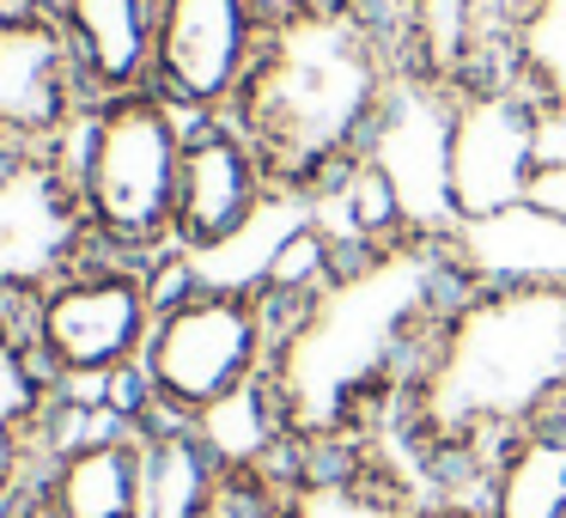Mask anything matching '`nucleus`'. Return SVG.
<instances>
[{"label": "nucleus", "instance_id": "obj_16", "mask_svg": "<svg viewBox=\"0 0 566 518\" xmlns=\"http://www.w3.org/2000/svg\"><path fill=\"white\" fill-rule=\"evenodd\" d=\"M402 50V74L432 86L500 74V25L512 0H378Z\"/></svg>", "mask_w": 566, "mask_h": 518}, {"label": "nucleus", "instance_id": "obj_8", "mask_svg": "<svg viewBox=\"0 0 566 518\" xmlns=\"http://www.w3.org/2000/svg\"><path fill=\"white\" fill-rule=\"evenodd\" d=\"M92 104L50 0H0V159L67 153Z\"/></svg>", "mask_w": 566, "mask_h": 518}, {"label": "nucleus", "instance_id": "obj_18", "mask_svg": "<svg viewBox=\"0 0 566 518\" xmlns=\"http://www.w3.org/2000/svg\"><path fill=\"white\" fill-rule=\"evenodd\" d=\"M50 7L74 43L92 99H123V92L153 86L165 0H50Z\"/></svg>", "mask_w": 566, "mask_h": 518}, {"label": "nucleus", "instance_id": "obj_9", "mask_svg": "<svg viewBox=\"0 0 566 518\" xmlns=\"http://www.w3.org/2000/svg\"><path fill=\"white\" fill-rule=\"evenodd\" d=\"M92 250L98 245L67 153L0 159V311H25L55 274L86 262Z\"/></svg>", "mask_w": 566, "mask_h": 518}, {"label": "nucleus", "instance_id": "obj_12", "mask_svg": "<svg viewBox=\"0 0 566 518\" xmlns=\"http://www.w3.org/2000/svg\"><path fill=\"white\" fill-rule=\"evenodd\" d=\"M420 469L390 439L298 445L274 476H262V518H420Z\"/></svg>", "mask_w": 566, "mask_h": 518}, {"label": "nucleus", "instance_id": "obj_5", "mask_svg": "<svg viewBox=\"0 0 566 518\" xmlns=\"http://www.w3.org/2000/svg\"><path fill=\"white\" fill-rule=\"evenodd\" d=\"M189 116L159 92H123L98 99L86 128L74 135L80 208H86L92 245L128 262L177 257V172H184Z\"/></svg>", "mask_w": 566, "mask_h": 518}, {"label": "nucleus", "instance_id": "obj_1", "mask_svg": "<svg viewBox=\"0 0 566 518\" xmlns=\"http://www.w3.org/2000/svg\"><path fill=\"white\" fill-rule=\"evenodd\" d=\"M457 293L463 281L444 245L396 238V245L347 250L329 287L281 311L262 384L281 408L293 452L390 439L396 403L420 366V348Z\"/></svg>", "mask_w": 566, "mask_h": 518}, {"label": "nucleus", "instance_id": "obj_15", "mask_svg": "<svg viewBox=\"0 0 566 518\" xmlns=\"http://www.w3.org/2000/svg\"><path fill=\"white\" fill-rule=\"evenodd\" d=\"M74 415L80 403L43 366L25 330V311H0V500L38 488L43 464L62 445Z\"/></svg>", "mask_w": 566, "mask_h": 518}, {"label": "nucleus", "instance_id": "obj_13", "mask_svg": "<svg viewBox=\"0 0 566 518\" xmlns=\"http://www.w3.org/2000/svg\"><path fill=\"white\" fill-rule=\"evenodd\" d=\"M359 165L390 189L408 238L444 245L457 232V220H451V86L402 74V86H396L390 111H384V123Z\"/></svg>", "mask_w": 566, "mask_h": 518}, {"label": "nucleus", "instance_id": "obj_11", "mask_svg": "<svg viewBox=\"0 0 566 518\" xmlns=\"http://www.w3.org/2000/svg\"><path fill=\"white\" fill-rule=\"evenodd\" d=\"M281 208L256 147L232 116H196L184 135V172H177V257L208 269L232 245L256 232V220Z\"/></svg>", "mask_w": 566, "mask_h": 518}, {"label": "nucleus", "instance_id": "obj_10", "mask_svg": "<svg viewBox=\"0 0 566 518\" xmlns=\"http://www.w3.org/2000/svg\"><path fill=\"white\" fill-rule=\"evenodd\" d=\"M274 0H165L159 7V50H153V92L177 111L232 116L238 86L262 50Z\"/></svg>", "mask_w": 566, "mask_h": 518}, {"label": "nucleus", "instance_id": "obj_2", "mask_svg": "<svg viewBox=\"0 0 566 518\" xmlns=\"http://www.w3.org/2000/svg\"><path fill=\"white\" fill-rule=\"evenodd\" d=\"M566 415V281L463 287L432 323L390 445L432 494H475L505 439Z\"/></svg>", "mask_w": 566, "mask_h": 518}, {"label": "nucleus", "instance_id": "obj_20", "mask_svg": "<svg viewBox=\"0 0 566 518\" xmlns=\"http://www.w3.org/2000/svg\"><path fill=\"white\" fill-rule=\"evenodd\" d=\"M475 494L488 518H566V415L505 439Z\"/></svg>", "mask_w": 566, "mask_h": 518}, {"label": "nucleus", "instance_id": "obj_6", "mask_svg": "<svg viewBox=\"0 0 566 518\" xmlns=\"http://www.w3.org/2000/svg\"><path fill=\"white\" fill-rule=\"evenodd\" d=\"M171 262H128L92 250L67 274H55L38 299L25 305V330L38 342L43 366L62 379L74 403H111L128 379L140 372V354L153 342Z\"/></svg>", "mask_w": 566, "mask_h": 518}, {"label": "nucleus", "instance_id": "obj_4", "mask_svg": "<svg viewBox=\"0 0 566 518\" xmlns=\"http://www.w3.org/2000/svg\"><path fill=\"white\" fill-rule=\"evenodd\" d=\"M274 330H281V311L256 281L201 274L177 257L140 372L116 391L128 396L123 415L208 421L220 403H232L269 372Z\"/></svg>", "mask_w": 566, "mask_h": 518}, {"label": "nucleus", "instance_id": "obj_22", "mask_svg": "<svg viewBox=\"0 0 566 518\" xmlns=\"http://www.w3.org/2000/svg\"><path fill=\"white\" fill-rule=\"evenodd\" d=\"M420 518H488V506H481V494H427Z\"/></svg>", "mask_w": 566, "mask_h": 518}, {"label": "nucleus", "instance_id": "obj_3", "mask_svg": "<svg viewBox=\"0 0 566 518\" xmlns=\"http://www.w3.org/2000/svg\"><path fill=\"white\" fill-rule=\"evenodd\" d=\"M402 86V50L378 0H274L232 123L274 196L317 208L378 135Z\"/></svg>", "mask_w": 566, "mask_h": 518}, {"label": "nucleus", "instance_id": "obj_19", "mask_svg": "<svg viewBox=\"0 0 566 518\" xmlns=\"http://www.w3.org/2000/svg\"><path fill=\"white\" fill-rule=\"evenodd\" d=\"M140 421V518H213L232 494V469L196 421Z\"/></svg>", "mask_w": 566, "mask_h": 518}, {"label": "nucleus", "instance_id": "obj_23", "mask_svg": "<svg viewBox=\"0 0 566 518\" xmlns=\"http://www.w3.org/2000/svg\"><path fill=\"white\" fill-rule=\"evenodd\" d=\"M213 518H262V476L256 481H232V494H226V506Z\"/></svg>", "mask_w": 566, "mask_h": 518}, {"label": "nucleus", "instance_id": "obj_17", "mask_svg": "<svg viewBox=\"0 0 566 518\" xmlns=\"http://www.w3.org/2000/svg\"><path fill=\"white\" fill-rule=\"evenodd\" d=\"M463 287H512V281H566V214L548 201H517L493 220H469L444 238Z\"/></svg>", "mask_w": 566, "mask_h": 518}, {"label": "nucleus", "instance_id": "obj_7", "mask_svg": "<svg viewBox=\"0 0 566 518\" xmlns=\"http://www.w3.org/2000/svg\"><path fill=\"white\" fill-rule=\"evenodd\" d=\"M560 153L548 116L505 74L451 86V220L469 226L536 201V184Z\"/></svg>", "mask_w": 566, "mask_h": 518}, {"label": "nucleus", "instance_id": "obj_14", "mask_svg": "<svg viewBox=\"0 0 566 518\" xmlns=\"http://www.w3.org/2000/svg\"><path fill=\"white\" fill-rule=\"evenodd\" d=\"M31 500L38 518H140V421L80 403Z\"/></svg>", "mask_w": 566, "mask_h": 518}, {"label": "nucleus", "instance_id": "obj_21", "mask_svg": "<svg viewBox=\"0 0 566 518\" xmlns=\"http://www.w3.org/2000/svg\"><path fill=\"white\" fill-rule=\"evenodd\" d=\"M500 74L548 116L566 147V0H512L500 25Z\"/></svg>", "mask_w": 566, "mask_h": 518}]
</instances>
